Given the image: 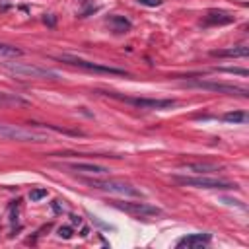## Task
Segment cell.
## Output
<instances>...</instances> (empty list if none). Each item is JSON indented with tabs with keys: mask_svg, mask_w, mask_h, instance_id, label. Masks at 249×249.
Masks as SVG:
<instances>
[{
	"mask_svg": "<svg viewBox=\"0 0 249 249\" xmlns=\"http://www.w3.org/2000/svg\"><path fill=\"white\" fill-rule=\"evenodd\" d=\"M173 181L179 183V185H183V187H195V189H214V191H231V189H237L235 183H228L224 179L206 177V175H196V177L173 175Z\"/></svg>",
	"mask_w": 249,
	"mask_h": 249,
	"instance_id": "1",
	"label": "cell"
},
{
	"mask_svg": "<svg viewBox=\"0 0 249 249\" xmlns=\"http://www.w3.org/2000/svg\"><path fill=\"white\" fill-rule=\"evenodd\" d=\"M4 68L18 76V78H33V80H56L58 74L54 70L35 66V64H23V62H4Z\"/></svg>",
	"mask_w": 249,
	"mask_h": 249,
	"instance_id": "2",
	"label": "cell"
},
{
	"mask_svg": "<svg viewBox=\"0 0 249 249\" xmlns=\"http://www.w3.org/2000/svg\"><path fill=\"white\" fill-rule=\"evenodd\" d=\"M88 185L91 189H97V191H105V193H111V195H121V196H142V193L126 183V181H119V179H88Z\"/></svg>",
	"mask_w": 249,
	"mask_h": 249,
	"instance_id": "3",
	"label": "cell"
},
{
	"mask_svg": "<svg viewBox=\"0 0 249 249\" xmlns=\"http://www.w3.org/2000/svg\"><path fill=\"white\" fill-rule=\"evenodd\" d=\"M97 93H103L107 97H115L119 101H124L132 107H140V109H171L173 105H177L175 99H152V97H128V95H121V93H115V91H97Z\"/></svg>",
	"mask_w": 249,
	"mask_h": 249,
	"instance_id": "4",
	"label": "cell"
},
{
	"mask_svg": "<svg viewBox=\"0 0 249 249\" xmlns=\"http://www.w3.org/2000/svg\"><path fill=\"white\" fill-rule=\"evenodd\" d=\"M60 62H66L70 66H78L82 70L88 72H97V74H115V76H128V72H124L123 68H115V66H107V64H99V62H91V60H84L80 56H72V54H60L56 56Z\"/></svg>",
	"mask_w": 249,
	"mask_h": 249,
	"instance_id": "5",
	"label": "cell"
},
{
	"mask_svg": "<svg viewBox=\"0 0 249 249\" xmlns=\"http://www.w3.org/2000/svg\"><path fill=\"white\" fill-rule=\"evenodd\" d=\"M185 86L189 88H198V89H206V91H216V93H226V95H239V97H247L249 91L241 86H233V84H224V82H210V80H191L185 82Z\"/></svg>",
	"mask_w": 249,
	"mask_h": 249,
	"instance_id": "6",
	"label": "cell"
},
{
	"mask_svg": "<svg viewBox=\"0 0 249 249\" xmlns=\"http://www.w3.org/2000/svg\"><path fill=\"white\" fill-rule=\"evenodd\" d=\"M113 208L117 210H123L126 214H132V216H140V218H146V216H160L161 214V208L154 206V204H148V202H130V200H113L111 202Z\"/></svg>",
	"mask_w": 249,
	"mask_h": 249,
	"instance_id": "7",
	"label": "cell"
},
{
	"mask_svg": "<svg viewBox=\"0 0 249 249\" xmlns=\"http://www.w3.org/2000/svg\"><path fill=\"white\" fill-rule=\"evenodd\" d=\"M0 136L10 138V140H21V142H45L47 136L41 132H31L19 126H10V124H0Z\"/></svg>",
	"mask_w": 249,
	"mask_h": 249,
	"instance_id": "8",
	"label": "cell"
},
{
	"mask_svg": "<svg viewBox=\"0 0 249 249\" xmlns=\"http://www.w3.org/2000/svg\"><path fill=\"white\" fill-rule=\"evenodd\" d=\"M212 241V233H189L183 235L181 239H177L175 247H187V249H195V247H204Z\"/></svg>",
	"mask_w": 249,
	"mask_h": 249,
	"instance_id": "9",
	"label": "cell"
},
{
	"mask_svg": "<svg viewBox=\"0 0 249 249\" xmlns=\"http://www.w3.org/2000/svg\"><path fill=\"white\" fill-rule=\"evenodd\" d=\"M66 167L72 169V171H78V173H88V175H105V173H109V167L97 165V163H86V161L66 163Z\"/></svg>",
	"mask_w": 249,
	"mask_h": 249,
	"instance_id": "10",
	"label": "cell"
},
{
	"mask_svg": "<svg viewBox=\"0 0 249 249\" xmlns=\"http://www.w3.org/2000/svg\"><path fill=\"white\" fill-rule=\"evenodd\" d=\"M183 169H185V171H191V173H196V175H206V173L220 171L222 165H218V163H208V161H191V163H185Z\"/></svg>",
	"mask_w": 249,
	"mask_h": 249,
	"instance_id": "11",
	"label": "cell"
},
{
	"mask_svg": "<svg viewBox=\"0 0 249 249\" xmlns=\"http://www.w3.org/2000/svg\"><path fill=\"white\" fill-rule=\"evenodd\" d=\"M210 54L218 56V58H239V56L249 54V47L247 45H237V47H228V49H220V51H210Z\"/></svg>",
	"mask_w": 249,
	"mask_h": 249,
	"instance_id": "12",
	"label": "cell"
},
{
	"mask_svg": "<svg viewBox=\"0 0 249 249\" xmlns=\"http://www.w3.org/2000/svg\"><path fill=\"white\" fill-rule=\"evenodd\" d=\"M231 21H233V16H230L224 10H208V14L204 18L206 25H226V23H231Z\"/></svg>",
	"mask_w": 249,
	"mask_h": 249,
	"instance_id": "13",
	"label": "cell"
},
{
	"mask_svg": "<svg viewBox=\"0 0 249 249\" xmlns=\"http://www.w3.org/2000/svg\"><path fill=\"white\" fill-rule=\"evenodd\" d=\"M107 25L111 27L113 33H126V31H130V27H132V23H130L126 18H123V16H111V18L107 19Z\"/></svg>",
	"mask_w": 249,
	"mask_h": 249,
	"instance_id": "14",
	"label": "cell"
},
{
	"mask_svg": "<svg viewBox=\"0 0 249 249\" xmlns=\"http://www.w3.org/2000/svg\"><path fill=\"white\" fill-rule=\"evenodd\" d=\"M226 123H233V124H245L247 123V119H249V115L245 113V111H230V113H224V117H222Z\"/></svg>",
	"mask_w": 249,
	"mask_h": 249,
	"instance_id": "15",
	"label": "cell"
},
{
	"mask_svg": "<svg viewBox=\"0 0 249 249\" xmlns=\"http://www.w3.org/2000/svg\"><path fill=\"white\" fill-rule=\"evenodd\" d=\"M0 105H27V101L16 93H8V91H0Z\"/></svg>",
	"mask_w": 249,
	"mask_h": 249,
	"instance_id": "16",
	"label": "cell"
},
{
	"mask_svg": "<svg viewBox=\"0 0 249 249\" xmlns=\"http://www.w3.org/2000/svg\"><path fill=\"white\" fill-rule=\"evenodd\" d=\"M23 51L14 47V45H6V43H0V56H21Z\"/></svg>",
	"mask_w": 249,
	"mask_h": 249,
	"instance_id": "17",
	"label": "cell"
},
{
	"mask_svg": "<svg viewBox=\"0 0 249 249\" xmlns=\"http://www.w3.org/2000/svg\"><path fill=\"white\" fill-rule=\"evenodd\" d=\"M216 72H228V74H239V76H247L249 70L247 68H235V66H220V68H214Z\"/></svg>",
	"mask_w": 249,
	"mask_h": 249,
	"instance_id": "18",
	"label": "cell"
},
{
	"mask_svg": "<svg viewBox=\"0 0 249 249\" xmlns=\"http://www.w3.org/2000/svg\"><path fill=\"white\" fill-rule=\"evenodd\" d=\"M45 196H47V189H33V191H29V200L31 202H37V200H41Z\"/></svg>",
	"mask_w": 249,
	"mask_h": 249,
	"instance_id": "19",
	"label": "cell"
},
{
	"mask_svg": "<svg viewBox=\"0 0 249 249\" xmlns=\"http://www.w3.org/2000/svg\"><path fill=\"white\" fill-rule=\"evenodd\" d=\"M58 235L64 237V239H70L72 237V228L70 226H60L58 228Z\"/></svg>",
	"mask_w": 249,
	"mask_h": 249,
	"instance_id": "20",
	"label": "cell"
},
{
	"mask_svg": "<svg viewBox=\"0 0 249 249\" xmlns=\"http://www.w3.org/2000/svg\"><path fill=\"white\" fill-rule=\"evenodd\" d=\"M138 4H144V6H160L161 0H136Z\"/></svg>",
	"mask_w": 249,
	"mask_h": 249,
	"instance_id": "21",
	"label": "cell"
},
{
	"mask_svg": "<svg viewBox=\"0 0 249 249\" xmlns=\"http://www.w3.org/2000/svg\"><path fill=\"white\" fill-rule=\"evenodd\" d=\"M43 21H45V23H49L51 27L54 25V18H51V14H49V16H45V18H43Z\"/></svg>",
	"mask_w": 249,
	"mask_h": 249,
	"instance_id": "22",
	"label": "cell"
},
{
	"mask_svg": "<svg viewBox=\"0 0 249 249\" xmlns=\"http://www.w3.org/2000/svg\"><path fill=\"white\" fill-rule=\"evenodd\" d=\"M70 220H72V224H78V226L82 224V218H80V216H76V214H72V216H70Z\"/></svg>",
	"mask_w": 249,
	"mask_h": 249,
	"instance_id": "23",
	"label": "cell"
}]
</instances>
